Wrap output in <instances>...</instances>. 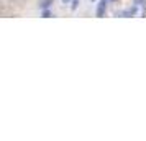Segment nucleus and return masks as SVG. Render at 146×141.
<instances>
[{"mask_svg":"<svg viewBox=\"0 0 146 141\" xmlns=\"http://www.w3.org/2000/svg\"><path fill=\"white\" fill-rule=\"evenodd\" d=\"M49 2H53V0H44V2L41 3V7H43V8H46L48 5H49Z\"/></svg>","mask_w":146,"mask_h":141,"instance_id":"7ed1b4c3","label":"nucleus"},{"mask_svg":"<svg viewBox=\"0 0 146 141\" xmlns=\"http://www.w3.org/2000/svg\"><path fill=\"white\" fill-rule=\"evenodd\" d=\"M62 2H64V3H67V2H69V0H62Z\"/></svg>","mask_w":146,"mask_h":141,"instance_id":"20e7f679","label":"nucleus"},{"mask_svg":"<svg viewBox=\"0 0 146 141\" xmlns=\"http://www.w3.org/2000/svg\"><path fill=\"white\" fill-rule=\"evenodd\" d=\"M135 13H136V8L131 7V8H126L125 12H121L120 15H123V17H131V15H135Z\"/></svg>","mask_w":146,"mask_h":141,"instance_id":"f03ea898","label":"nucleus"},{"mask_svg":"<svg viewBox=\"0 0 146 141\" xmlns=\"http://www.w3.org/2000/svg\"><path fill=\"white\" fill-rule=\"evenodd\" d=\"M105 10H107V0H100L99 7H97V17H104Z\"/></svg>","mask_w":146,"mask_h":141,"instance_id":"f257e3e1","label":"nucleus"}]
</instances>
